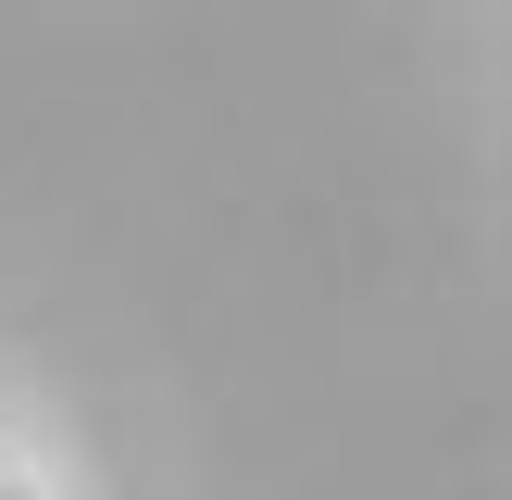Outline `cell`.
Returning <instances> with one entry per match:
<instances>
[{
  "label": "cell",
  "mask_w": 512,
  "mask_h": 500,
  "mask_svg": "<svg viewBox=\"0 0 512 500\" xmlns=\"http://www.w3.org/2000/svg\"><path fill=\"white\" fill-rule=\"evenodd\" d=\"M0 500H38V488H25V463H13V450H0Z\"/></svg>",
  "instance_id": "obj_1"
}]
</instances>
